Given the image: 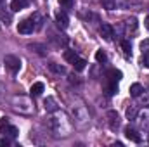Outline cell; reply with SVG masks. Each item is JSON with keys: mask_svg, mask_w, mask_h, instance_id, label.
<instances>
[{"mask_svg": "<svg viewBox=\"0 0 149 147\" xmlns=\"http://www.w3.org/2000/svg\"><path fill=\"white\" fill-rule=\"evenodd\" d=\"M35 28H37V26H35L33 17H31V19H24V21H21V23L17 24V31H19L21 35H30V33H33Z\"/></svg>", "mask_w": 149, "mask_h": 147, "instance_id": "obj_1", "label": "cell"}, {"mask_svg": "<svg viewBox=\"0 0 149 147\" xmlns=\"http://www.w3.org/2000/svg\"><path fill=\"white\" fill-rule=\"evenodd\" d=\"M5 68L10 71V73H17L19 71V68H21V61H19V57H16V55H5Z\"/></svg>", "mask_w": 149, "mask_h": 147, "instance_id": "obj_2", "label": "cell"}, {"mask_svg": "<svg viewBox=\"0 0 149 147\" xmlns=\"http://www.w3.org/2000/svg\"><path fill=\"white\" fill-rule=\"evenodd\" d=\"M56 23H57V26H59L61 30H66V28H68V23H70V19H68L66 12L59 10V12L56 14Z\"/></svg>", "mask_w": 149, "mask_h": 147, "instance_id": "obj_3", "label": "cell"}, {"mask_svg": "<svg viewBox=\"0 0 149 147\" xmlns=\"http://www.w3.org/2000/svg\"><path fill=\"white\" fill-rule=\"evenodd\" d=\"M99 31H101V37L104 38V40H108V42H111L113 37H114V30H113L111 24H102Z\"/></svg>", "mask_w": 149, "mask_h": 147, "instance_id": "obj_4", "label": "cell"}, {"mask_svg": "<svg viewBox=\"0 0 149 147\" xmlns=\"http://www.w3.org/2000/svg\"><path fill=\"white\" fill-rule=\"evenodd\" d=\"M125 137H127L130 142H135V144H139V142H141V135H139L134 128H130V126H127V128H125Z\"/></svg>", "mask_w": 149, "mask_h": 147, "instance_id": "obj_5", "label": "cell"}, {"mask_svg": "<svg viewBox=\"0 0 149 147\" xmlns=\"http://www.w3.org/2000/svg\"><path fill=\"white\" fill-rule=\"evenodd\" d=\"M108 118H109V128L111 130H116L120 126V116H118V112L116 111H109L108 112Z\"/></svg>", "mask_w": 149, "mask_h": 147, "instance_id": "obj_6", "label": "cell"}, {"mask_svg": "<svg viewBox=\"0 0 149 147\" xmlns=\"http://www.w3.org/2000/svg\"><path fill=\"white\" fill-rule=\"evenodd\" d=\"M28 2H30V0H12L10 9H12L14 12H19V10H23V9L28 5Z\"/></svg>", "mask_w": 149, "mask_h": 147, "instance_id": "obj_7", "label": "cell"}, {"mask_svg": "<svg viewBox=\"0 0 149 147\" xmlns=\"http://www.w3.org/2000/svg\"><path fill=\"white\" fill-rule=\"evenodd\" d=\"M43 83L42 81H37V83H33L31 85V88H30V94L31 95H35V97H38V95H42V92H43Z\"/></svg>", "mask_w": 149, "mask_h": 147, "instance_id": "obj_8", "label": "cell"}, {"mask_svg": "<svg viewBox=\"0 0 149 147\" xmlns=\"http://www.w3.org/2000/svg\"><path fill=\"white\" fill-rule=\"evenodd\" d=\"M142 92H144V88H142L141 83H134V85L130 87V95H132V97H141Z\"/></svg>", "mask_w": 149, "mask_h": 147, "instance_id": "obj_9", "label": "cell"}, {"mask_svg": "<svg viewBox=\"0 0 149 147\" xmlns=\"http://www.w3.org/2000/svg\"><path fill=\"white\" fill-rule=\"evenodd\" d=\"M121 80V71H118V69H111L109 73H108V81H111V83H118Z\"/></svg>", "mask_w": 149, "mask_h": 147, "instance_id": "obj_10", "label": "cell"}, {"mask_svg": "<svg viewBox=\"0 0 149 147\" xmlns=\"http://www.w3.org/2000/svg\"><path fill=\"white\" fill-rule=\"evenodd\" d=\"M125 26H127V31H128V33H135V30H137V19H135V17H130V19L125 23Z\"/></svg>", "mask_w": 149, "mask_h": 147, "instance_id": "obj_11", "label": "cell"}, {"mask_svg": "<svg viewBox=\"0 0 149 147\" xmlns=\"http://www.w3.org/2000/svg\"><path fill=\"white\" fill-rule=\"evenodd\" d=\"M76 59H78V55H76V52H74V50H66V52H64V61H66V62L73 64Z\"/></svg>", "mask_w": 149, "mask_h": 147, "instance_id": "obj_12", "label": "cell"}, {"mask_svg": "<svg viewBox=\"0 0 149 147\" xmlns=\"http://www.w3.org/2000/svg\"><path fill=\"white\" fill-rule=\"evenodd\" d=\"M49 68H50V71H54V73H57V74H66V68L64 66H59L56 62H50Z\"/></svg>", "mask_w": 149, "mask_h": 147, "instance_id": "obj_13", "label": "cell"}, {"mask_svg": "<svg viewBox=\"0 0 149 147\" xmlns=\"http://www.w3.org/2000/svg\"><path fill=\"white\" fill-rule=\"evenodd\" d=\"M121 49H123V54H125L127 57L132 55V45H130L128 40H121Z\"/></svg>", "mask_w": 149, "mask_h": 147, "instance_id": "obj_14", "label": "cell"}, {"mask_svg": "<svg viewBox=\"0 0 149 147\" xmlns=\"http://www.w3.org/2000/svg\"><path fill=\"white\" fill-rule=\"evenodd\" d=\"M101 5L106 10H114L116 9V0H101Z\"/></svg>", "mask_w": 149, "mask_h": 147, "instance_id": "obj_15", "label": "cell"}, {"mask_svg": "<svg viewBox=\"0 0 149 147\" xmlns=\"http://www.w3.org/2000/svg\"><path fill=\"white\" fill-rule=\"evenodd\" d=\"M85 66H87V61H85V59H80V57L73 62L74 71H83V69H85Z\"/></svg>", "mask_w": 149, "mask_h": 147, "instance_id": "obj_16", "label": "cell"}, {"mask_svg": "<svg viewBox=\"0 0 149 147\" xmlns=\"http://www.w3.org/2000/svg\"><path fill=\"white\" fill-rule=\"evenodd\" d=\"M45 109L49 111V112H52V111H56V109H57V106H56V101H54L52 97L45 99Z\"/></svg>", "mask_w": 149, "mask_h": 147, "instance_id": "obj_17", "label": "cell"}, {"mask_svg": "<svg viewBox=\"0 0 149 147\" xmlns=\"http://www.w3.org/2000/svg\"><path fill=\"white\" fill-rule=\"evenodd\" d=\"M3 133H7V135H9L10 139H14V137H17L19 130H17L16 126H10V125H7V126H5V132H3Z\"/></svg>", "mask_w": 149, "mask_h": 147, "instance_id": "obj_18", "label": "cell"}, {"mask_svg": "<svg viewBox=\"0 0 149 147\" xmlns=\"http://www.w3.org/2000/svg\"><path fill=\"white\" fill-rule=\"evenodd\" d=\"M137 114H139V109H137L135 106L127 107V118H128V119H135V118H137Z\"/></svg>", "mask_w": 149, "mask_h": 147, "instance_id": "obj_19", "label": "cell"}, {"mask_svg": "<svg viewBox=\"0 0 149 147\" xmlns=\"http://www.w3.org/2000/svg\"><path fill=\"white\" fill-rule=\"evenodd\" d=\"M95 61H97L99 64L106 62V61H108V55H106V52H104V50H97V52H95Z\"/></svg>", "mask_w": 149, "mask_h": 147, "instance_id": "obj_20", "label": "cell"}, {"mask_svg": "<svg viewBox=\"0 0 149 147\" xmlns=\"http://www.w3.org/2000/svg\"><path fill=\"white\" fill-rule=\"evenodd\" d=\"M141 50H142V54H149V38L141 42Z\"/></svg>", "mask_w": 149, "mask_h": 147, "instance_id": "obj_21", "label": "cell"}, {"mask_svg": "<svg viewBox=\"0 0 149 147\" xmlns=\"http://www.w3.org/2000/svg\"><path fill=\"white\" fill-rule=\"evenodd\" d=\"M59 3H61L63 7H66V9H70V7L73 5V0H59Z\"/></svg>", "mask_w": 149, "mask_h": 147, "instance_id": "obj_22", "label": "cell"}, {"mask_svg": "<svg viewBox=\"0 0 149 147\" xmlns=\"http://www.w3.org/2000/svg\"><path fill=\"white\" fill-rule=\"evenodd\" d=\"M142 64L149 68V54H142Z\"/></svg>", "mask_w": 149, "mask_h": 147, "instance_id": "obj_23", "label": "cell"}, {"mask_svg": "<svg viewBox=\"0 0 149 147\" xmlns=\"http://www.w3.org/2000/svg\"><path fill=\"white\" fill-rule=\"evenodd\" d=\"M7 125H9V121H7V118H2V119H0V128L3 130V128H5Z\"/></svg>", "mask_w": 149, "mask_h": 147, "instance_id": "obj_24", "label": "cell"}, {"mask_svg": "<svg viewBox=\"0 0 149 147\" xmlns=\"http://www.w3.org/2000/svg\"><path fill=\"white\" fill-rule=\"evenodd\" d=\"M5 10V0H0V14Z\"/></svg>", "mask_w": 149, "mask_h": 147, "instance_id": "obj_25", "label": "cell"}, {"mask_svg": "<svg viewBox=\"0 0 149 147\" xmlns=\"http://www.w3.org/2000/svg\"><path fill=\"white\" fill-rule=\"evenodd\" d=\"M9 144H10V142H9V140H7V139H0V146H9Z\"/></svg>", "mask_w": 149, "mask_h": 147, "instance_id": "obj_26", "label": "cell"}, {"mask_svg": "<svg viewBox=\"0 0 149 147\" xmlns=\"http://www.w3.org/2000/svg\"><path fill=\"white\" fill-rule=\"evenodd\" d=\"M144 23H146V30H149V16L146 17V21H144Z\"/></svg>", "mask_w": 149, "mask_h": 147, "instance_id": "obj_27", "label": "cell"}]
</instances>
